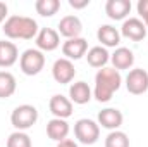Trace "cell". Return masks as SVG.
<instances>
[{
  "label": "cell",
  "instance_id": "603a6c76",
  "mask_svg": "<svg viewBox=\"0 0 148 147\" xmlns=\"http://www.w3.org/2000/svg\"><path fill=\"white\" fill-rule=\"evenodd\" d=\"M105 147H129V137L121 130H114L105 137Z\"/></svg>",
  "mask_w": 148,
  "mask_h": 147
},
{
  "label": "cell",
  "instance_id": "30bf717a",
  "mask_svg": "<svg viewBox=\"0 0 148 147\" xmlns=\"http://www.w3.org/2000/svg\"><path fill=\"white\" fill-rule=\"evenodd\" d=\"M86 52H88V42L83 37L71 38L62 43V54L69 61H79L81 57L86 55Z\"/></svg>",
  "mask_w": 148,
  "mask_h": 147
},
{
  "label": "cell",
  "instance_id": "8992f818",
  "mask_svg": "<svg viewBox=\"0 0 148 147\" xmlns=\"http://www.w3.org/2000/svg\"><path fill=\"white\" fill-rule=\"evenodd\" d=\"M126 88L133 95H141L148 90V73L143 68H134L126 76Z\"/></svg>",
  "mask_w": 148,
  "mask_h": 147
},
{
  "label": "cell",
  "instance_id": "4fadbf2b",
  "mask_svg": "<svg viewBox=\"0 0 148 147\" xmlns=\"http://www.w3.org/2000/svg\"><path fill=\"white\" fill-rule=\"evenodd\" d=\"M91 97H93V90L86 81H74L69 87V101L73 104L84 106L91 101Z\"/></svg>",
  "mask_w": 148,
  "mask_h": 147
},
{
  "label": "cell",
  "instance_id": "5b68a950",
  "mask_svg": "<svg viewBox=\"0 0 148 147\" xmlns=\"http://www.w3.org/2000/svg\"><path fill=\"white\" fill-rule=\"evenodd\" d=\"M19 68L26 76H36L45 68V55L38 49H28L19 57Z\"/></svg>",
  "mask_w": 148,
  "mask_h": 147
},
{
  "label": "cell",
  "instance_id": "3957f363",
  "mask_svg": "<svg viewBox=\"0 0 148 147\" xmlns=\"http://www.w3.org/2000/svg\"><path fill=\"white\" fill-rule=\"evenodd\" d=\"M74 137L84 146H93L100 139V125L88 118L77 119L74 125Z\"/></svg>",
  "mask_w": 148,
  "mask_h": 147
},
{
  "label": "cell",
  "instance_id": "5bb4252c",
  "mask_svg": "<svg viewBox=\"0 0 148 147\" xmlns=\"http://www.w3.org/2000/svg\"><path fill=\"white\" fill-rule=\"evenodd\" d=\"M48 107H50V112L53 114V118H60V119H67L71 114H73V102L57 94V95H52L50 102H48Z\"/></svg>",
  "mask_w": 148,
  "mask_h": 147
},
{
  "label": "cell",
  "instance_id": "7a4b0ae2",
  "mask_svg": "<svg viewBox=\"0 0 148 147\" xmlns=\"http://www.w3.org/2000/svg\"><path fill=\"white\" fill-rule=\"evenodd\" d=\"M3 35L10 40H33L38 35V23L28 16H9L3 23Z\"/></svg>",
  "mask_w": 148,
  "mask_h": 147
},
{
  "label": "cell",
  "instance_id": "cb8c5ba5",
  "mask_svg": "<svg viewBox=\"0 0 148 147\" xmlns=\"http://www.w3.org/2000/svg\"><path fill=\"white\" fill-rule=\"evenodd\" d=\"M7 147H33L31 137L26 132H14L7 139Z\"/></svg>",
  "mask_w": 148,
  "mask_h": 147
},
{
  "label": "cell",
  "instance_id": "44dd1931",
  "mask_svg": "<svg viewBox=\"0 0 148 147\" xmlns=\"http://www.w3.org/2000/svg\"><path fill=\"white\" fill-rule=\"evenodd\" d=\"M16 88H17V81L14 74L9 71H0V99L12 97Z\"/></svg>",
  "mask_w": 148,
  "mask_h": 147
},
{
  "label": "cell",
  "instance_id": "d4e9b609",
  "mask_svg": "<svg viewBox=\"0 0 148 147\" xmlns=\"http://www.w3.org/2000/svg\"><path fill=\"white\" fill-rule=\"evenodd\" d=\"M136 9H138V14L143 17V23H145V26L148 30V0H140Z\"/></svg>",
  "mask_w": 148,
  "mask_h": 147
},
{
  "label": "cell",
  "instance_id": "277c9868",
  "mask_svg": "<svg viewBox=\"0 0 148 147\" xmlns=\"http://www.w3.org/2000/svg\"><path fill=\"white\" fill-rule=\"evenodd\" d=\"M38 121V109L31 104H23L17 106L10 114V123L17 132L29 130L35 123Z\"/></svg>",
  "mask_w": 148,
  "mask_h": 147
},
{
  "label": "cell",
  "instance_id": "9c48e42d",
  "mask_svg": "<svg viewBox=\"0 0 148 147\" xmlns=\"http://www.w3.org/2000/svg\"><path fill=\"white\" fill-rule=\"evenodd\" d=\"M147 31H148L147 26H145V23L140 17H129L121 26V35L129 38V40H133V42L143 40V38L147 37Z\"/></svg>",
  "mask_w": 148,
  "mask_h": 147
},
{
  "label": "cell",
  "instance_id": "ffe728a7",
  "mask_svg": "<svg viewBox=\"0 0 148 147\" xmlns=\"http://www.w3.org/2000/svg\"><path fill=\"white\" fill-rule=\"evenodd\" d=\"M86 61H88V64H90L91 68L102 69V68H105L107 62L110 61V54H109V50H107L105 47L97 45V47L88 49V52H86Z\"/></svg>",
  "mask_w": 148,
  "mask_h": 147
},
{
  "label": "cell",
  "instance_id": "7402d4cb",
  "mask_svg": "<svg viewBox=\"0 0 148 147\" xmlns=\"http://www.w3.org/2000/svg\"><path fill=\"white\" fill-rule=\"evenodd\" d=\"M35 9L40 16L43 17H52L53 14L59 12L60 9V2L59 0H36L35 2Z\"/></svg>",
  "mask_w": 148,
  "mask_h": 147
},
{
  "label": "cell",
  "instance_id": "e0dca14e",
  "mask_svg": "<svg viewBox=\"0 0 148 147\" xmlns=\"http://www.w3.org/2000/svg\"><path fill=\"white\" fill-rule=\"evenodd\" d=\"M112 66L114 69L121 71V69H129L134 64V54L133 50H129L127 47H117L114 50V54L110 55Z\"/></svg>",
  "mask_w": 148,
  "mask_h": 147
},
{
  "label": "cell",
  "instance_id": "7c38bea8",
  "mask_svg": "<svg viewBox=\"0 0 148 147\" xmlns=\"http://www.w3.org/2000/svg\"><path fill=\"white\" fill-rule=\"evenodd\" d=\"M122 121H124L122 112L119 109H115V107H105V109H102L98 112V125L102 128L110 130V132L119 130L121 125H122Z\"/></svg>",
  "mask_w": 148,
  "mask_h": 147
},
{
  "label": "cell",
  "instance_id": "83f0119b",
  "mask_svg": "<svg viewBox=\"0 0 148 147\" xmlns=\"http://www.w3.org/2000/svg\"><path fill=\"white\" fill-rule=\"evenodd\" d=\"M57 147H77V144H76L74 140H71V139H66V140L59 142V144H57Z\"/></svg>",
  "mask_w": 148,
  "mask_h": 147
},
{
  "label": "cell",
  "instance_id": "6da1fadb",
  "mask_svg": "<svg viewBox=\"0 0 148 147\" xmlns=\"http://www.w3.org/2000/svg\"><path fill=\"white\" fill-rule=\"evenodd\" d=\"M122 85V76L114 68H102L95 74V88H93V97L98 102H109L112 95L121 88Z\"/></svg>",
  "mask_w": 148,
  "mask_h": 147
},
{
  "label": "cell",
  "instance_id": "ac0fdd59",
  "mask_svg": "<svg viewBox=\"0 0 148 147\" xmlns=\"http://www.w3.org/2000/svg\"><path fill=\"white\" fill-rule=\"evenodd\" d=\"M19 50L14 42L0 40V68H10L17 62Z\"/></svg>",
  "mask_w": 148,
  "mask_h": 147
},
{
  "label": "cell",
  "instance_id": "ba28073f",
  "mask_svg": "<svg viewBox=\"0 0 148 147\" xmlns=\"http://www.w3.org/2000/svg\"><path fill=\"white\" fill-rule=\"evenodd\" d=\"M35 40H36L38 50H41V52H52V50L59 49V45H60V35L53 28H41Z\"/></svg>",
  "mask_w": 148,
  "mask_h": 147
},
{
  "label": "cell",
  "instance_id": "8fae6325",
  "mask_svg": "<svg viewBox=\"0 0 148 147\" xmlns=\"http://www.w3.org/2000/svg\"><path fill=\"white\" fill-rule=\"evenodd\" d=\"M59 35L66 38V40H71V38H79L81 31H83V23L77 16H64L60 21H59Z\"/></svg>",
  "mask_w": 148,
  "mask_h": 147
},
{
  "label": "cell",
  "instance_id": "52a82bcc",
  "mask_svg": "<svg viewBox=\"0 0 148 147\" xmlns=\"http://www.w3.org/2000/svg\"><path fill=\"white\" fill-rule=\"evenodd\" d=\"M52 76L57 83L60 85H67L71 83L76 76V68H74V62L62 57V59H57L52 66Z\"/></svg>",
  "mask_w": 148,
  "mask_h": 147
},
{
  "label": "cell",
  "instance_id": "d6986e66",
  "mask_svg": "<svg viewBox=\"0 0 148 147\" xmlns=\"http://www.w3.org/2000/svg\"><path fill=\"white\" fill-rule=\"evenodd\" d=\"M97 38L102 43V47H105V49L117 47L121 43V31L117 28L110 26V24H102L97 31Z\"/></svg>",
  "mask_w": 148,
  "mask_h": 147
},
{
  "label": "cell",
  "instance_id": "2e32d148",
  "mask_svg": "<svg viewBox=\"0 0 148 147\" xmlns=\"http://www.w3.org/2000/svg\"><path fill=\"white\" fill-rule=\"evenodd\" d=\"M47 135H48V139L55 140L57 144L66 140L69 135V123L60 118H52L47 123Z\"/></svg>",
  "mask_w": 148,
  "mask_h": 147
},
{
  "label": "cell",
  "instance_id": "9a60e30c",
  "mask_svg": "<svg viewBox=\"0 0 148 147\" xmlns=\"http://www.w3.org/2000/svg\"><path fill=\"white\" fill-rule=\"evenodd\" d=\"M131 0H107L105 3V12L114 21H126V17L131 12Z\"/></svg>",
  "mask_w": 148,
  "mask_h": 147
},
{
  "label": "cell",
  "instance_id": "4316f807",
  "mask_svg": "<svg viewBox=\"0 0 148 147\" xmlns=\"http://www.w3.org/2000/svg\"><path fill=\"white\" fill-rule=\"evenodd\" d=\"M7 16H9V7L5 2H0V24L7 21Z\"/></svg>",
  "mask_w": 148,
  "mask_h": 147
},
{
  "label": "cell",
  "instance_id": "484cf974",
  "mask_svg": "<svg viewBox=\"0 0 148 147\" xmlns=\"http://www.w3.org/2000/svg\"><path fill=\"white\" fill-rule=\"evenodd\" d=\"M69 5L73 9H84L90 5V0H69Z\"/></svg>",
  "mask_w": 148,
  "mask_h": 147
}]
</instances>
